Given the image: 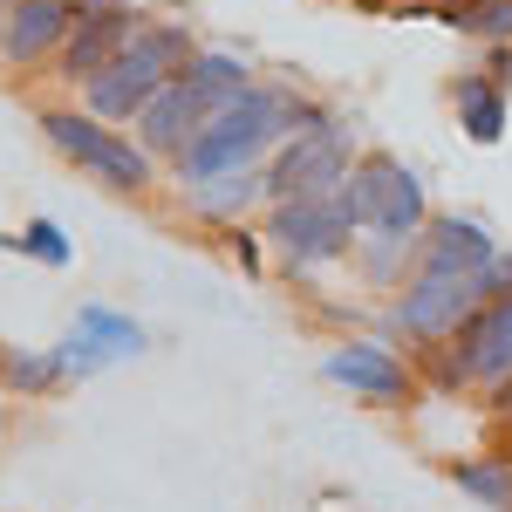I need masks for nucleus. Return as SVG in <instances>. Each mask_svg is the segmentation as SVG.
<instances>
[{
  "label": "nucleus",
  "instance_id": "20e7f679",
  "mask_svg": "<svg viewBox=\"0 0 512 512\" xmlns=\"http://www.w3.org/2000/svg\"><path fill=\"white\" fill-rule=\"evenodd\" d=\"M417 376H424V390H499L512 383V294H492V301H478L465 328L444 342V349H424L417 355Z\"/></svg>",
  "mask_w": 512,
  "mask_h": 512
},
{
  "label": "nucleus",
  "instance_id": "4468645a",
  "mask_svg": "<svg viewBox=\"0 0 512 512\" xmlns=\"http://www.w3.org/2000/svg\"><path fill=\"white\" fill-rule=\"evenodd\" d=\"M451 110H458V130H465L472 144H499V137H506L512 89H499L485 69H472V76L451 82Z\"/></svg>",
  "mask_w": 512,
  "mask_h": 512
},
{
  "label": "nucleus",
  "instance_id": "7c9ffc66",
  "mask_svg": "<svg viewBox=\"0 0 512 512\" xmlns=\"http://www.w3.org/2000/svg\"><path fill=\"white\" fill-rule=\"evenodd\" d=\"M506 431H512V424H506Z\"/></svg>",
  "mask_w": 512,
  "mask_h": 512
},
{
  "label": "nucleus",
  "instance_id": "b1692460",
  "mask_svg": "<svg viewBox=\"0 0 512 512\" xmlns=\"http://www.w3.org/2000/svg\"><path fill=\"white\" fill-rule=\"evenodd\" d=\"M458 7H472V0H431V21H444V14H458Z\"/></svg>",
  "mask_w": 512,
  "mask_h": 512
},
{
  "label": "nucleus",
  "instance_id": "ddd939ff",
  "mask_svg": "<svg viewBox=\"0 0 512 512\" xmlns=\"http://www.w3.org/2000/svg\"><path fill=\"white\" fill-rule=\"evenodd\" d=\"M185 212L205 219V226H246L253 212H267V178L260 171H239V178H212V185H192L185 192Z\"/></svg>",
  "mask_w": 512,
  "mask_h": 512
},
{
  "label": "nucleus",
  "instance_id": "c756f323",
  "mask_svg": "<svg viewBox=\"0 0 512 512\" xmlns=\"http://www.w3.org/2000/svg\"><path fill=\"white\" fill-rule=\"evenodd\" d=\"M0 7H14V0H0Z\"/></svg>",
  "mask_w": 512,
  "mask_h": 512
},
{
  "label": "nucleus",
  "instance_id": "2eb2a0df",
  "mask_svg": "<svg viewBox=\"0 0 512 512\" xmlns=\"http://www.w3.org/2000/svg\"><path fill=\"white\" fill-rule=\"evenodd\" d=\"M444 478H451L478 512H512V458H506V451H465V458H444Z\"/></svg>",
  "mask_w": 512,
  "mask_h": 512
},
{
  "label": "nucleus",
  "instance_id": "393cba45",
  "mask_svg": "<svg viewBox=\"0 0 512 512\" xmlns=\"http://www.w3.org/2000/svg\"><path fill=\"white\" fill-rule=\"evenodd\" d=\"M103 7H123V0H76V14H103Z\"/></svg>",
  "mask_w": 512,
  "mask_h": 512
},
{
  "label": "nucleus",
  "instance_id": "7ed1b4c3",
  "mask_svg": "<svg viewBox=\"0 0 512 512\" xmlns=\"http://www.w3.org/2000/svg\"><path fill=\"white\" fill-rule=\"evenodd\" d=\"M35 130L48 137V151L62 164H76V171H89L103 192L117 198H144L151 185H158V158L130 137V130H117V123L89 117L82 103H48L35 117Z\"/></svg>",
  "mask_w": 512,
  "mask_h": 512
},
{
  "label": "nucleus",
  "instance_id": "a878e982",
  "mask_svg": "<svg viewBox=\"0 0 512 512\" xmlns=\"http://www.w3.org/2000/svg\"><path fill=\"white\" fill-rule=\"evenodd\" d=\"M0 437H7V390H0Z\"/></svg>",
  "mask_w": 512,
  "mask_h": 512
},
{
  "label": "nucleus",
  "instance_id": "bb28decb",
  "mask_svg": "<svg viewBox=\"0 0 512 512\" xmlns=\"http://www.w3.org/2000/svg\"><path fill=\"white\" fill-rule=\"evenodd\" d=\"M499 451H506V458H512V431H506V444H499Z\"/></svg>",
  "mask_w": 512,
  "mask_h": 512
},
{
  "label": "nucleus",
  "instance_id": "1a4fd4ad",
  "mask_svg": "<svg viewBox=\"0 0 512 512\" xmlns=\"http://www.w3.org/2000/svg\"><path fill=\"white\" fill-rule=\"evenodd\" d=\"M144 21H151V14H137L130 0H123V7H103V14H76V28H69V41H62V48H55L48 76L69 82V89L96 82L123 55V48H130V35H137Z\"/></svg>",
  "mask_w": 512,
  "mask_h": 512
},
{
  "label": "nucleus",
  "instance_id": "39448f33",
  "mask_svg": "<svg viewBox=\"0 0 512 512\" xmlns=\"http://www.w3.org/2000/svg\"><path fill=\"white\" fill-rule=\"evenodd\" d=\"M478 301H492V280L485 274H444V267H417V274L396 287L390 301V328L410 342V349H444L458 328H465V315H472Z\"/></svg>",
  "mask_w": 512,
  "mask_h": 512
},
{
  "label": "nucleus",
  "instance_id": "f257e3e1",
  "mask_svg": "<svg viewBox=\"0 0 512 512\" xmlns=\"http://www.w3.org/2000/svg\"><path fill=\"white\" fill-rule=\"evenodd\" d=\"M294 103L301 89L294 82H253L239 103H226L219 117L198 123V137L178 151V185H212V178H239V171H260L280 144L294 137Z\"/></svg>",
  "mask_w": 512,
  "mask_h": 512
},
{
  "label": "nucleus",
  "instance_id": "c85d7f7f",
  "mask_svg": "<svg viewBox=\"0 0 512 512\" xmlns=\"http://www.w3.org/2000/svg\"><path fill=\"white\" fill-rule=\"evenodd\" d=\"M362 7H376V0H362Z\"/></svg>",
  "mask_w": 512,
  "mask_h": 512
},
{
  "label": "nucleus",
  "instance_id": "f3484780",
  "mask_svg": "<svg viewBox=\"0 0 512 512\" xmlns=\"http://www.w3.org/2000/svg\"><path fill=\"white\" fill-rule=\"evenodd\" d=\"M417 246H424V239H390V233L355 239V274L369 280L376 294H396L403 280L417 274Z\"/></svg>",
  "mask_w": 512,
  "mask_h": 512
},
{
  "label": "nucleus",
  "instance_id": "412c9836",
  "mask_svg": "<svg viewBox=\"0 0 512 512\" xmlns=\"http://www.w3.org/2000/svg\"><path fill=\"white\" fill-rule=\"evenodd\" d=\"M485 76L499 89H512V41H485Z\"/></svg>",
  "mask_w": 512,
  "mask_h": 512
},
{
  "label": "nucleus",
  "instance_id": "aec40b11",
  "mask_svg": "<svg viewBox=\"0 0 512 512\" xmlns=\"http://www.w3.org/2000/svg\"><path fill=\"white\" fill-rule=\"evenodd\" d=\"M219 239H226V253H233V260H239L253 280L267 274V233H253V226H226Z\"/></svg>",
  "mask_w": 512,
  "mask_h": 512
},
{
  "label": "nucleus",
  "instance_id": "9d476101",
  "mask_svg": "<svg viewBox=\"0 0 512 512\" xmlns=\"http://www.w3.org/2000/svg\"><path fill=\"white\" fill-rule=\"evenodd\" d=\"M76 28V0H14L7 7V35H0V62L7 69H48L55 48Z\"/></svg>",
  "mask_w": 512,
  "mask_h": 512
},
{
  "label": "nucleus",
  "instance_id": "6ab92c4d",
  "mask_svg": "<svg viewBox=\"0 0 512 512\" xmlns=\"http://www.w3.org/2000/svg\"><path fill=\"white\" fill-rule=\"evenodd\" d=\"M0 246H7V253H28V260H41V267H69V260H76V246L62 239L55 219H28L21 233H0Z\"/></svg>",
  "mask_w": 512,
  "mask_h": 512
},
{
  "label": "nucleus",
  "instance_id": "dca6fc26",
  "mask_svg": "<svg viewBox=\"0 0 512 512\" xmlns=\"http://www.w3.org/2000/svg\"><path fill=\"white\" fill-rule=\"evenodd\" d=\"M0 390L21 396V403H35V396L69 390V369H62L55 349H0Z\"/></svg>",
  "mask_w": 512,
  "mask_h": 512
},
{
  "label": "nucleus",
  "instance_id": "9b49d317",
  "mask_svg": "<svg viewBox=\"0 0 512 512\" xmlns=\"http://www.w3.org/2000/svg\"><path fill=\"white\" fill-rule=\"evenodd\" d=\"M198 123H205V110L192 103V89L171 76V82L158 89V96H151V103L137 110L130 137H137V144H144V151H151L158 164H178V151H185V144L198 137Z\"/></svg>",
  "mask_w": 512,
  "mask_h": 512
},
{
  "label": "nucleus",
  "instance_id": "a211bd4d",
  "mask_svg": "<svg viewBox=\"0 0 512 512\" xmlns=\"http://www.w3.org/2000/svg\"><path fill=\"white\" fill-rule=\"evenodd\" d=\"M76 335H89V342L110 355V362H123V355L144 349V328H137L130 315H117V308H96V301H89V308L76 315Z\"/></svg>",
  "mask_w": 512,
  "mask_h": 512
},
{
  "label": "nucleus",
  "instance_id": "5701e85b",
  "mask_svg": "<svg viewBox=\"0 0 512 512\" xmlns=\"http://www.w3.org/2000/svg\"><path fill=\"white\" fill-rule=\"evenodd\" d=\"M376 7H390V14H431V0H376Z\"/></svg>",
  "mask_w": 512,
  "mask_h": 512
},
{
  "label": "nucleus",
  "instance_id": "6e6552de",
  "mask_svg": "<svg viewBox=\"0 0 512 512\" xmlns=\"http://www.w3.org/2000/svg\"><path fill=\"white\" fill-rule=\"evenodd\" d=\"M355 158H362V151H355L349 123H328V130H301V137H287L274 158L260 164V178H267V205L342 192V178H349Z\"/></svg>",
  "mask_w": 512,
  "mask_h": 512
},
{
  "label": "nucleus",
  "instance_id": "0eeeda50",
  "mask_svg": "<svg viewBox=\"0 0 512 512\" xmlns=\"http://www.w3.org/2000/svg\"><path fill=\"white\" fill-rule=\"evenodd\" d=\"M321 376H328L335 390H349L355 403H369V410H410V403L424 396L417 355H396L390 342H369V335L328 342V355H321Z\"/></svg>",
  "mask_w": 512,
  "mask_h": 512
},
{
  "label": "nucleus",
  "instance_id": "423d86ee",
  "mask_svg": "<svg viewBox=\"0 0 512 512\" xmlns=\"http://www.w3.org/2000/svg\"><path fill=\"white\" fill-rule=\"evenodd\" d=\"M267 246H274V260L287 274H321V267H342L355 260V226L349 212H342V198H287V205H267Z\"/></svg>",
  "mask_w": 512,
  "mask_h": 512
},
{
  "label": "nucleus",
  "instance_id": "f8f14e48",
  "mask_svg": "<svg viewBox=\"0 0 512 512\" xmlns=\"http://www.w3.org/2000/svg\"><path fill=\"white\" fill-rule=\"evenodd\" d=\"M178 82L192 89V103L205 110V117H219V110H226V103H239V96H246L260 76H253V62H246V55H233V48H198Z\"/></svg>",
  "mask_w": 512,
  "mask_h": 512
},
{
  "label": "nucleus",
  "instance_id": "cd10ccee",
  "mask_svg": "<svg viewBox=\"0 0 512 512\" xmlns=\"http://www.w3.org/2000/svg\"><path fill=\"white\" fill-rule=\"evenodd\" d=\"M0 35H7V7H0Z\"/></svg>",
  "mask_w": 512,
  "mask_h": 512
},
{
  "label": "nucleus",
  "instance_id": "4be33fe9",
  "mask_svg": "<svg viewBox=\"0 0 512 512\" xmlns=\"http://www.w3.org/2000/svg\"><path fill=\"white\" fill-rule=\"evenodd\" d=\"M492 294H512V246H499V260H492Z\"/></svg>",
  "mask_w": 512,
  "mask_h": 512
},
{
  "label": "nucleus",
  "instance_id": "f03ea898",
  "mask_svg": "<svg viewBox=\"0 0 512 512\" xmlns=\"http://www.w3.org/2000/svg\"><path fill=\"white\" fill-rule=\"evenodd\" d=\"M198 55V35L192 21H144L137 35H130V48H123L117 62L103 69L96 82H82V110L103 123H117V130H130L137 123V110L158 96L171 76H185V62Z\"/></svg>",
  "mask_w": 512,
  "mask_h": 512
}]
</instances>
